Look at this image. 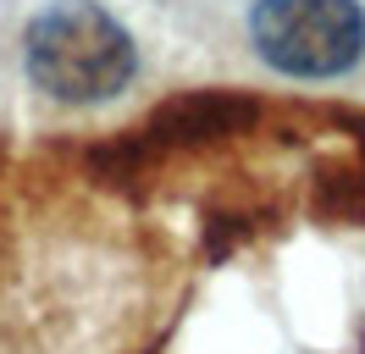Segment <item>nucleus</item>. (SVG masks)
<instances>
[{
    "mask_svg": "<svg viewBox=\"0 0 365 354\" xmlns=\"http://www.w3.org/2000/svg\"><path fill=\"white\" fill-rule=\"evenodd\" d=\"M250 122H255V100H244V94H222V88L178 94V100H166L116 155H122V161H150L155 150H182V144H205V138H222V133H244Z\"/></svg>",
    "mask_w": 365,
    "mask_h": 354,
    "instance_id": "7ed1b4c3",
    "label": "nucleus"
},
{
    "mask_svg": "<svg viewBox=\"0 0 365 354\" xmlns=\"http://www.w3.org/2000/svg\"><path fill=\"white\" fill-rule=\"evenodd\" d=\"M255 56L282 78H343L365 56V6L360 0H255L250 11Z\"/></svg>",
    "mask_w": 365,
    "mask_h": 354,
    "instance_id": "f03ea898",
    "label": "nucleus"
},
{
    "mask_svg": "<svg viewBox=\"0 0 365 354\" xmlns=\"http://www.w3.org/2000/svg\"><path fill=\"white\" fill-rule=\"evenodd\" d=\"M23 72L56 106H100L138 78V44L100 0H50L23 34Z\"/></svg>",
    "mask_w": 365,
    "mask_h": 354,
    "instance_id": "f257e3e1",
    "label": "nucleus"
}]
</instances>
